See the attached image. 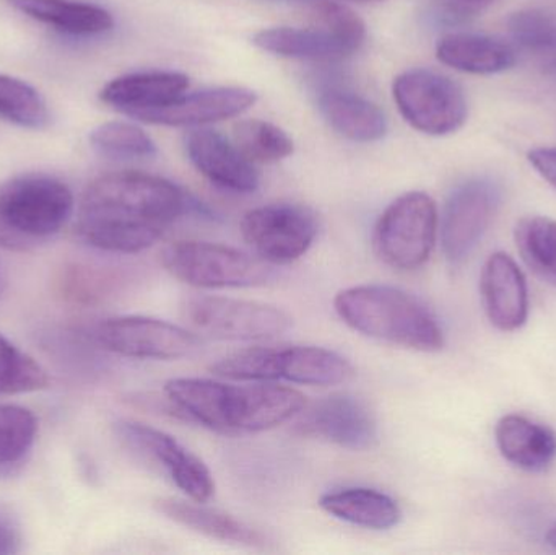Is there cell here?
<instances>
[{
	"label": "cell",
	"mask_w": 556,
	"mask_h": 555,
	"mask_svg": "<svg viewBox=\"0 0 556 555\" xmlns=\"http://www.w3.org/2000/svg\"><path fill=\"white\" fill-rule=\"evenodd\" d=\"M185 209V192L168 179L140 172L110 173L85 189L75 230L97 250L136 254L153 247Z\"/></svg>",
	"instance_id": "cell-1"
},
{
	"label": "cell",
	"mask_w": 556,
	"mask_h": 555,
	"mask_svg": "<svg viewBox=\"0 0 556 555\" xmlns=\"http://www.w3.org/2000/svg\"><path fill=\"white\" fill-rule=\"evenodd\" d=\"M168 403L178 413L224 436H244L276 429L298 416L306 398L276 384H237L175 378L165 384Z\"/></svg>",
	"instance_id": "cell-2"
},
{
	"label": "cell",
	"mask_w": 556,
	"mask_h": 555,
	"mask_svg": "<svg viewBox=\"0 0 556 555\" xmlns=\"http://www.w3.org/2000/svg\"><path fill=\"white\" fill-rule=\"evenodd\" d=\"M333 308L346 326L368 338L418 352L444 348V332L433 313L395 287H350L337 293Z\"/></svg>",
	"instance_id": "cell-3"
},
{
	"label": "cell",
	"mask_w": 556,
	"mask_h": 555,
	"mask_svg": "<svg viewBox=\"0 0 556 555\" xmlns=\"http://www.w3.org/2000/svg\"><path fill=\"white\" fill-rule=\"evenodd\" d=\"M74 214L71 188L54 176L26 173L0 185V248L25 253L51 241Z\"/></svg>",
	"instance_id": "cell-4"
},
{
	"label": "cell",
	"mask_w": 556,
	"mask_h": 555,
	"mask_svg": "<svg viewBox=\"0 0 556 555\" xmlns=\"http://www.w3.org/2000/svg\"><path fill=\"white\" fill-rule=\"evenodd\" d=\"M211 371L228 380H285L307 387H333L345 383L353 375V367L329 349L290 345L243 349L212 364Z\"/></svg>",
	"instance_id": "cell-5"
},
{
	"label": "cell",
	"mask_w": 556,
	"mask_h": 555,
	"mask_svg": "<svg viewBox=\"0 0 556 555\" xmlns=\"http://www.w3.org/2000/svg\"><path fill=\"white\" fill-rule=\"evenodd\" d=\"M162 264L175 279L198 289L263 286L273 276L266 261L227 244L178 241L162 251Z\"/></svg>",
	"instance_id": "cell-6"
},
{
	"label": "cell",
	"mask_w": 556,
	"mask_h": 555,
	"mask_svg": "<svg viewBox=\"0 0 556 555\" xmlns=\"http://www.w3.org/2000/svg\"><path fill=\"white\" fill-rule=\"evenodd\" d=\"M438 225L437 204L427 192L402 194L376 222V254L392 269H420L433 253Z\"/></svg>",
	"instance_id": "cell-7"
},
{
	"label": "cell",
	"mask_w": 556,
	"mask_h": 555,
	"mask_svg": "<svg viewBox=\"0 0 556 555\" xmlns=\"http://www.w3.org/2000/svg\"><path fill=\"white\" fill-rule=\"evenodd\" d=\"M181 315L195 335L220 341H264L283 335L291 326L290 315L277 306L228 297H189Z\"/></svg>",
	"instance_id": "cell-8"
},
{
	"label": "cell",
	"mask_w": 556,
	"mask_h": 555,
	"mask_svg": "<svg viewBox=\"0 0 556 555\" xmlns=\"http://www.w3.org/2000/svg\"><path fill=\"white\" fill-rule=\"evenodd\" d=\"M392 94L404 119L428 136L456 133L469 114L463 87L431 68H410L399 75Z\"/></svg>",
	"instance_id": "cell-9"
},
{
	"label": "cell",
	"mask_w": 556,
	"mask_h": 555,
	"mask_svg": "<svg viewBox=\"0 0 556 555\" xmlns=\"http://www.w3.org/2000/svg\"><path fill=\"white\" fill-rule=\"evenodd\" d=\"M114 429L127 450L162 471L191 501L205 504L214 497L211 469L175 437L132 420H121Z\"/></svg>",
	"instance_id": "cell-10"
},
{
	"label": "cell",
	"mask_w": 556,
	"mask_h": 555,
	"mask_svg": "<svg viewBox=\"0 0 556 555\" xmlns=\"http://www.w3.org/2000/svg\"><path fill=\"white\" fill-rule=\"evenodd\" d=\"M241 234L267 264H290L304 256L316 240L317 222L313 212L301 205H263L244 215Z\"/></svg>",
	"instance_id": "cell-11"
},
{
	"label": "cell",
	"mask_w": 556,
	"mask_h": 555,
	"mask_svg": "<svg viewBox=\"0 0 556 555\" xmlns=\"http://www.w3.org/2000/svg\"><path fill=\"white\" fill-rule=\"evenodd\" d=\"M502 202V189L490 178H472L454 189L441 218V247L451 264H460L489 230Z\"/></svg>",
	"instance_id": "cell-12"
},
{
	"label": "cell",
	"mask_w": 556,
	"mask_h": 555,
	"mask_svg": "<svg viewBox=\"0 0 556 555\" xmlns=\"http://www.w3.org/2000/svg\"><path fill=\"white\" fill-rule=\"evenodd\" d=\"M98 344L113 354L143 361H176L195 351V332L147 316L104 319L94 331Z\"/></svg>",
	"instance_id": "cell-13"
},
{
	"label": "cell",
	"mask_w": 556,
	"mask_h": 555,
	"mask_svg": "<svg viewBox=\"0 0 556 555\" xmlns=\"http://www.w3.org/2000/svg\"><path fill=\"white\" fill-rule=\"evenodd\" d=\"M294 430L350 452H368L379 440L378 420L363 401L350 394H332L304 406Z\"/></svg>",
	"instance_id": "cell-14"
},
{
	"label": "cell",
	"mask_w": 556,
	"mask_h": 555,
	"mask_svg": "<svg viewBox=\"0 0 556 555\" xmlns=\"http://www.w3.org/2000/svg\"><path fill=\"white\" fill-rule=\"evenodd\" d=\"M480 293L490 323L500 331H518L529 316L525 273L509 254L493 253L483 264Z\"/></svg>",
	"instance_id": "cell-15"
},
{
	"label": "cell",
	"mask_w": 556,
	"mask_h": 555,
	"mask_svg": "<svg viewBox=\"0 0 556 555\" xmlns=\"http://www.w3.org/2000/svg\"><path fill=\"white\" fill-rule=\"evenodd\" d=\"M186 152L192 165L218 188L233 192H254L260 175L253 162L231 146L222 134L211 129H194L186 136Z\"/></svg>",
	"instance_id": "cell-16"
},
{
	"label": "cell",
	"mask_w": 556,
	"mask_h": 555,
	"mask_svg": "<svg viewBox=\"0 0 556 555\" xmlns=\"http://www.w3.org/2000/svg\"><path fill=\"white\" fill-rule=\"evenodd\" d=\"M256 100V93L250 88H208L191 94H181L178 100L166 106L147 111L137 119L160 126H204L238 116L250 110Z\"/></svg>",
	"instance_id": "cell-17"
},
{
	"label": "cell",
	"mask_w": 556,
	"mask_h": 555,
	"mask_svg": "<svg viewBox=\"0 0 556 555\" xmlns=\"http://www.w3.org/2000/svg\"><path fill=\"white\" fill-rule=\"evenodd\" d=\"M189 87V78L179 72H140L114 78L101 90L100 98L126 116L137 117L147 111L178 100Z\"/></svg>",
	"instance_id": "cell-18"
},
{
	"label": "cell",
	"mask_w": 556,
	"mask_h": 555,
	"mask_svg": "<svg viewBox=\"0 0 556 555\" xmlns=\"http://www.w3.org/2000/svg\"><path fill=\"white\" fill-rule=\"evenodd\" d=\"M496 445L506 462L528 472H544L556 459V433L544 424L509 414L496 424Z\"/></svg>",
	"instance_id": "cell-19"
},
{
	"label": "cell",
	"mask_w": 556,
	"mask_h": 555,
	"mask_svg": "<svg viewBox=\"0 0 556 555\" xmlns=\"http://www.w3.org/2000/svg\"><path fill=\"white\" fill-rule=\"evenodd\" d=\"M437 55L444 65L466 74L493 75L509 71L518 61L511 42L483 33H451L440 39Z\"/></svg>",
	"instance_id": "cell-20"
},
{
	"label": "cell",
	"mask_w": 556,
	"mask_h": 555,
	"mask_svg": "<svg viewBox=\"0 0 556 555\" xmlns=\"http://www.w3.org/2000/svg\"><path fill=\"white\" fill-rule=\"evenodd\" d=\"M156 510L168 520L224 543L240 544L247 547H264L266 540L250 525L217 508L205 507L201 502H185L178 499H160Z\"/></svg>",
	"instance_id": "cell-21"
},
{
	"label": "cell",
	"mask_w": 556,
	"mask_h": 555,
	"mask_svg": "<svg viewBox=\"0 0 556 555\" xmlns=\"http://www.w3.org/2000/svg\"><path fill=\"white\" fill-rule=\"evenodd\" d=\"M319 507L337 520L372 531L397 527L402 510L397 502L384 492L368 488H345L327 492Z\"/></svg>",
	"instance_id": "cell-22"
},
{
	"label": "cell",
	"mask_w": 556,
	"mask_h": 555,
	"mask_svg": "<svg viewBox=\"0 0 556 555\" xmlns=\"http://www.w3.org/2000/svg\"><path fill=\"white\" fill-rule=\"evenodd\" d=\"M317 103L327 124L353 142H376L388 133L384 113L375 103L352 91H324Z\"/></svg>",
	"instance_id": "cell-23"
},
{
	"label": "cell",
	"mask_w": 556,
	"mask_h": 555,
	"mask_svg": "<svg viewBox=\"0 0 556 555\" xmlns=\"http://www.w3.org/2000/svg\"><path fill=\"white\" fill-rule=\"evenodd\" d=\"M29 18L74 36H94L110 31L114 18L108 10L71 0H7Z\"/></svg>",
	"instance_id": "cell-24"
},
{
	"label": "cell",
	"mask_w": 556,
	"mask_h": 555,
	"mask_svg": "<svg viewBox=\"0 0 556 555\" xmlns=\"http://www.w3.org/2000/svg\"><path fill=\"white\" fill-rule=\"evenodd\" d=\"M254 45L264 51L283 58L309 59V61H339L353 52L336 36L319 28H280L263 29L253 38Z\"/></svg>",
	"instance_id": "cell-25"
},
{
	"label": "cell",
	"mask_w": 556,
	"mask_h": 555,
	"mask_svg": "<svg viewBox=\"0 0 556 555\" xmlns=\"http://www.w3.org/2000/svg\"><path fill=\"white\" fill-rule=\"evenodd\" d=\"M38 420L31 411L0 404V479L12 478L31 455Z\"/></svg>",
	"instance_id": "cell-26"
},
{
	"label": "cell",
	"mask_w": 556,
	"mask_h": 555,
	"mask_svg": "<svg viewBox=\"0 0 556 555\" xmlns=\"http://www.w3.org/2000/svg\"><path fill=\"white\" fill-rule=\"evenodd\" d=\"M515 240L526 266L556 287V220L542 215L522 218L516 225Z\"/></svg>",
	"instance_id": "cell-27"
},
{
	"label": "cell",
	"mask_w": 556,
	"mask_h": 555,
	"mask_svg": "<svg viewBox=\"0 0 556 555\" xmlns=\"http://www.w3.org/2000/svg\"><path fill=\"white\" fill-rule=\"evenodd\" d=\"M0 117L26 129H45L48 104L36 88L20 78L0 74Z\"/></svg>",
	"instance_id": "cell-28"
},
{
	"label": "cell",
	"mask_w": 556,
	"mask_h": 555,
	"mask_svg": "<svg viewBox=\"0 0 556 555\" xmlns=\"http://www.w3.org/2000/svg\"><path fill=\"white\" fill-rule=\"evenodd\" d=\"M235 146L253 163H274L293 153L285 130L261 119L240 121L233 127Z\"/></svg>",
	"instance_id": "cell-29"
},
{
	"label": "cell",
	"mask_w": 556,
	"mask_h": 555,
	"mask_svg": "<svg viewBox=\"0 0 556 555\" xmlns=\"http://www.w3.org/2000/svg\"><path fill=\"white\" fill-rule=\"evenodd\" d=\"M90 143L100 155L111 160L152 159L156 146L149 134L136 124L104 123L90 133Z\"/></svg>",
	"instance_id": "cell-30"
},
{
	"label": "cell",
	"mask_w": 556,
	"mask_h": 555,
	"mask_svg": "<svg viewBox=\"0 0 556 555\" xmlns=\"http://www.w3.org/2000/svg\"><path fill=\"white\" fill-rule=\"evenodd\" d=\"M48 387L45 368L0 335V394L33 393Z\"/></svg>",
	"instance_id": "cell-31"
},
{
	"label": "cell",
	"mask_w": 556,
	"mask_h": 555,
	"mask_svg": "<svg viewBox=\"0 0 556 555\" xmlns=\"http://www.w3.org/2000/svg\"><path fill=\"white\" fill-rule=\"evenodd\" d=\"M508 31L516 46L532 54H556V13L526 9L511 13Z\"/></svg>",
	"instance_id": "cell-32"
},
{
	"label": "cell",
	"mask_w": 556,
	"mask_h": 555,
	"mask_svg": "<svg viewBox=\"0 0 556 555\" xmlns=\"http://www.w3.org/2000/svg\"><path fill=\"white\" fill-rule=\"evenodd\" d=\"M309 15L319 28L336 36L352 52L358 51L365 42V22L343 3L336 0H311Z\"/></svg>",
	"instance_id": "cell-33"
},
{
	"label": "cell",
	"mask_w": 556,
	"mask_h": 555,
	"mask_svg": "<svg viewBox=\"0 0 556 555\" xmlns=\"http://www.w3.org/2000/svg\"><path fill=\"white\" fill-rule=\"evenodd\" d=\"M495 2L496 0H438L433 18L441 25H463L479 16Z\"/></svg>",
	"instance_id": "cell-34"
},
{
	"label": "cell",
	"mask_w": 556,
	"mask_h": 555,
	"mask_svg": "<svg viewBox=\"0 0 556 555\" xmlns=\"http://www.w3.org/2000/svg\"><path fill=\"white\" fill-rule=\"evenodd\" d=\"M22 550V531L9 512L0 508V555L18 554Z\"/></svg>",
	"instance_id": "cell-35"
},
{
	"label": "cell",
	"mask_w": 556,
	"mask_h": 555,
	"mask_svg": "<svg viewBox=\"0 0 556 555\" xmlns=\"http://www.w3.org/2000/svg\"><path fill=\"white\" fill-rule=\"evenodd\" d=\"M532 168L556 189V147H539L528 155Z\"/></svg>",
	"instance_id": "cell-36"
},
{
	"label": "cell",
	"mask_w": 556,
	"mask_h": 555,
	"mask_svg": "<svg viewBox=\"0 0 556 555\" xmlns=\"http://www.w3.org/2000/svg\"><path fill=\"white\" fill-rule=\"evenodd\" d=\"M542 67H544L545 74L551 75V77H556V54L545 58Z\"/></svg>",
	"instance_id": "cell-37"
},
{
	"label": "cell",
	"mask_w": 556,
	"mask_h": 555,
	"mask_svg": "<svg viewBox=\"0 0 556 555\" xmlns=\"http://www.w3.org/2000/svg\"><path fill=\"white\" fill-rule=\"evenodd\" d=\"M545 540H547V543L556 550V524L548 528L547 537H545Z\"/></svg>",
	"instance_id": "cell-38"
},
{
	"label": "cell",
	"mask_w": 556,
	"mask_h": 555,
	"mask_svg": "<svg viewBox=\"0 0 556 555\" xmlns=\"http://www.w3.org/2000/svg\"><path fill=\"white\" fill-rule=\"evenodd\" d=\"M342 2H343V0H342ZM349 2L368 3V2H384V0H349Z\"/></svg>",
	"instance_id": "cell-39"
},
{
	"label": "cell",
	"mask_w": 556,
	"mask_h": 555,
	"mask_svg": "<svg viewBox=\"0 0 556 555\" xmlns=\"http://www.w3.org/2000/svg\"><path fill=\"white\" fill-rule=\"evenodd\" d=\"M270 2H294V0H270Z\"/></svg>",
	"instance_id": "cell-40"
}]
</instances>
